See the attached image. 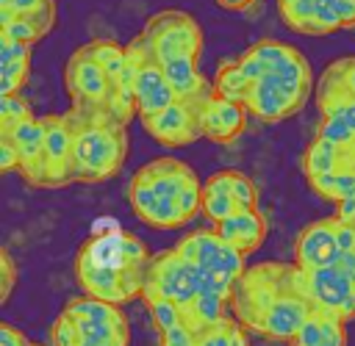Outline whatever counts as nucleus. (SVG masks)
I'll list each match as a JSON object with an SVG mask.
<instances>
[{
	"label": "nucleus",
	"instance_id": "18",
	"mask_svg": "<svg viewBox=\"0 0 355 346\" xmlns=\"http://www.w3.org/2000/svg\"><path fill=\"white\" fill-rule=\"evenodd\" d=\"M247 105L236 100H225L219 94H211L202 102V136L214 144H230L236 141L247 127Z\"/></svg>",
	"mask_w": 355,
	"mask_h": 346
},
{
	"label": "nucleus",
	"instance_id": "20",
	"mask_svg": "<svg viewBox=\"0 0 355 346\" xmlns=\"http://www.w3.org/2000/svg\"><path fill=\"white\" fill-rule=\"evenodd\" d=\"M214 227L230 246H236L244 255H252L263 244L266 230H269L266 219L258 208H239L230 219H225L222 224H214Z\"/></svg>",
	"mask_w": 355,
	"mask_h": 346
},
{
	"label": "nucleus",
	"instance_id": "3",
	"mask_svg": "<svg viewBox=\"0 0 355 346\" xmlns=\"http://www.w3.org/2000/svg\"><path fill=\"white\" fill-rule=\"evenodd\" d=\"M72 130V174L78 183L114 177L128 155V130L108 111H67Z\"/></svg>",
	"mask_w": 355,
	"mask_h": 346
},
{
	"label": "nucleus",
	"instance_id": "27",
	"mask_svg": "<svg viewBox=\"0 0 355 346\" xmlns=\"http://www.w3.org/2000/svg\"><path fill=\"white\" fill-rule=\"evenodd\" d=\"M311 191L319 194L322 199H330V202H344L349 197H355V166H347V169H338V172H330V174H322L316 180H308Z\"/></svg>",
	"mask_w": 355,
	"mask_h": 346
},
{
	"label": "nucleus",
	"instance_id": "28",
	"mask_svg": "<svg viewBox=\"0 0 355 346\" xmlns=\"http://www.w3.org/2000/svg\"><path fill=\"white\" fill-rule=\"evenodd\" d=\"M197 346H250L247 327L239 318L225 316L222 321L197 332Z\"/></svg>",
	"mask_w": 355,
	"mask_h": 346
},
{
	"label": "nucleus",
	"instance_id": "13",
	"mask_svg": "<svg viewBox=\"0 0 355 346\" xmlns=\"http://www.w3.org/2000/svg\"><path fill=\"white\" fill-rule=\"evenodd\" d=\"M208 100V97H205ZM205 100H175L158 113L139 116L150 138L164 147H189L202 136V102Z\"/></svg>",
	"mask_w": 355,
	"mask_h": 346
},
{
	"label": "nucleus",
	"instance_id": "26",
	"mask_svg": "<svg viewBox=\"0 0 355 346\" xmlns=\"http://www.w3.org/2000/svg\"><path fill=\"white\" fill-rule=\"evenodd\" d=\"M283 25L302 36H319L316 30V0H277Z\"/></svg>",
	"mask_w": 355,
	"mask_h": 346
},
{
	"label": "nucleus",
	"instance_id": "15",
	"mask_svg": "<svg viewBox=\"0 0 355 346\" xmlns=\"http://www.w3.org/2000/svg\"><path fill=\"white\" fill-rule=\"evenodd\" d=\"M341 255H344V249L338 244V219L336 216L316 219L308 227H302V233L297 235L294 263L302 271H316V268L336 266L341 260Z\"/></svg>",
	"mask_w": 355,
	"mask_h": 346
},
{
	"label": "nucleus",
	"instance_id": "29",
	"mask_svg": "<svg viewBox=\"0 0 355 346\" xmlns=\"http://www.w3.org/2000/svg\"><path fill=\"white\" fill-rule=\"evenodd\" d=\"M89 47H92V53H94L97 64L105 69V75H108L111 86H114V83H119V80H122V75L128 72V50H125L122 44L111 42V39H92V42H89Z\"/></svg>",
	"mask_w": 355,
	"mask_h": 346
},
{
	"label": "nucleus",
	"instance_id": "36",
	"mask_svg": "<svg viewBox=\"0 0 355 346\" xmlns=\"http://www.w3.org/2000/svg\"><path fill=\"white\" fill-rule=\"evenodd\" d=\"M324 75H330L333 80H338L355 97V58H338V61H333L324 69Z\"/></svg>",
	"mask_w": 355,
	"mask_h": 346
},
{
	"label": "nucleus",
	"instance_id": "14",
	"mask_svg": "<svg viewBox=\"0 0 355 346\" xmlns=\"http://www.w3.org/2000/svg\"><path fill=\"white\" fill-rule=\"evenodd\" d=\"M308 293L313 310L349 321L355 316V277H349L341 266H327L316 271H305Z\"/></svg>",
	"mask_w": 355,
	"mask_h": 346
},
{
	"label": "nucleus",
	"instance_id": "19",
	"mask_svg": "<svg viewBox=\"0 0 355 346\" xmlns=\"http://www.w3.org/2000/svg\"><path fill=\"white\" fill-rule=\"evenodd\" d=\"M128 199H130L133 213H136L144 224H150V227H155V230H178V227L189 224L186 216H183V210H180L175 202L158 197L153 188H147V185L139 183V180H130Z\"/></svg>",
	"mask_w": 355,
	"mask_h": 346
},
{
	"label": "nucleus",
	"instance_id": "8",
	"mask_svg": "<svg viewBox=\"0 0 355 346\" xmlns=\"http://www.w3.org/2000/svg\"><path fill=\"white\" fill-rule=\"evenodd\" d=\"M141 36L150 42L153 53L158 55V61L169 58V55H194L200 58L202 53V28L200 22L178 8H166L158 11L147 19V25L141 28Z\"/></svg>",
	"mask_w": 355,
	"mask_h": 346
},
{
	"label": "nucleus",
	"instance_id": "9",
	"mask_svg": "<svg viewBox=\"0 0 355 346\" xmlns=\"http://www.w3.org/2000/svg\"><path fill=\"white\" fill-rule=\"evenodd\" d=\"M311 91H313V86L266 72L263 78L252 80L250 97L244 105L261 122H283L302 111V105L311 100Z\"/></svg>",
	"mask_w": 355,
	"mask_h": 346
},
{
	"label": "nucleus",
	"instance_id": "35",
	"mask_svg": "<svg viewBox=\"0 0 355 346\" xmlns=\"http://www.w3.org/2000/svg\"><path fill=\"white\" fill-rule=\"evenodd\" d=\"M158 346H197V329H191L186 321L158 332Z\"/></svg>",
	"mask_w": 355,
	"mask_h": 346
},
{
	"label": "nucleus",
	"instance_id": "24",
	"mask_svg": "<svg viewBox=\"0 0 355 346\" xmlns=\"http://www.w3.org/2000/svg\"><path fill=\"white\" fill-rule=\"evenodd\" d=\"M236 210H239V205H236V199L230 197V191H227L225 180L219 177V172L211 174V177L202 183V216L211 219L214 224H222V221L230 219Z\"/></svg>",
	"mask_w": 355,
	"mask_h": 346
},
{
	"label": "nucleus",
	"instance_id": "33",
	"mask_svg": "<svg viewBox=\"0 0 355 346\" xmlns=\"http://www.w3.org/2000/svg\"><path fill=\"white\" fill-rule=\"evenodd\" d=\"M319 138H327L338 147H355V133L349 130V125L338 116H322L319 122V130H316Z\"/></svg>",
	"mask_w": 355,
	"mask_h": 346
},
{
	"label": "nucleus",
	"instance_id": "16",
	"mask_svg": "<svg viewBox=\"0 0 355 346\" xmlns=\"http://www.w3.org/2000/svg\"><path fill=\"white\" fill-rule=\"evenodd\" d=\"M0 133H6L17 149H19V174L36 185L47 188V155H44V130L39 116L19 119L14 125H0Z\"/></svg>",
	"mask_w": 355,
	"mask_h": 346
},
{
	"label": "nucleus",
	"instance_id": "4",
	"mask_svg": "<svg viewBox=\"0 0 355 346\" xmlns=\"http://www.w3.org/2000/svg\"><path fill=\"white\" fill-rule=\"evenodd\" d=\"M133 180L144 183L158 197L175 202L183 210L186 221H191L197 213H202V183H200L197 172L186 161H178L172 155L155 158V161L144 163L133 174Z\"/></svg>",
	"mask_w": 355,
	"mask_h": 346
},
{
	"label": "nucleus",
	"instance_id": "2",
	"mask_svg": "<svg viewBox=\"0 0 355 346\" xmlns=\"http://www.w3.org/2000/svg\"><path fill=\"white\" fill-rule=\"evenodd\" d=\"M150 252L128 230L89 238L75 257V280L86 296L128 304L144 293Z\"/></svg>",
	"mask_w": 355,
	"mask_h": 346
},
{
	"label": "nucleus",
	"instance_id": "17",
	"mask_svg": "<svg viewBox=\"0 0 355 346\" xmlns=\"http://www.w3.org/2000/svg\"><path fill=\"white\" fill-rule=\"evenodd\" d=\"M44 130V155H47V188H61L75 180L72 174V130L67 113L39 116Z\"/></svg>",
	"mask_w": 355,
	"mask_h": 346
},
{
	"label": "nucleus",
	"instance_id": "30",
	"mask_svg": "<svg viewBox=\"0 0 355 346\" xmlns=\"http://www.w3.org/2000/svg\"><path fill=\"white\" fill-rule=\"evenodd\" d=\"M0 33L14 39V42H22V44H36L39 39H44L42 28H36L31 19L25 17H17V14H8V11H0Z\"/></svg>",
	"mask_w": 355,
	"mask_h": 346
},
{
	"label": "nucleus",
	"instance_id": "10",
	"mask_svg": "<svg viewBox=\"0 0 355 346\" xmlns=\"http://www.w3.org/2000/svg\"><path fill=\"white\" fill-rule=\"evenodd\" d=\"M150 296H161V299H169L175 302L180 310H186L194 299H197V280H194V266L180 257V252L172 246V249H164V252H155L150 257V266H147V282H144V293L141 299H150Z\"/></svg>",
	"mask_w": 355,
	"mask_h": 346
},
{
	"label": "nucleus",
	"instance_id": "43",
	"mask_svg": "<svg viewBox=\"0 0 355 346\" xmlns=\"http://www.w3.org/2000/svg\"><path fill=\"white\" fill-rule=\"evenodd\" d=\"M28 346H42V343H28Z\"/></svg>",
	"mask_w": 355,
	"mask_h": 346
},
{
	"label": "nucleus",
	"instance_id": "31",
	"mask_svg": "<svg viewBox=\"0 0 355 346\" xmlns=\"http://www.w3.org/2000/svg\"><path fill=\"white\" fill-rule=\"evenodd\" d=\"M219 177L225 180V185L239 208H258V188L247 174H241L236 169H222Z\"/></svg>",
	"mask_w": 355,
	"mask_h": 346
},
{
	"label": "nucleus",
	"instance_id": "1",
	"mask_svg": "<svg viewBox=\"0 0 355 346\" xmlns=\"http://www.w3.org/2000/svg\"><path fill=\"white\" fill-rule=\"evenodd\" d=\"M233 318L269 340H291L313 313L305 271L291 260L247 266L230 296Z\"/></svg>",
	"mask_w": 355,
	"mask_h": 346
},
{
	"label": "nucleus",
	"instance_id": "41",
	"mask_svg": "<svg viewBox=\"0 0 355 346\" xmlns=\"http://www.w3.org/2000/svg\"><path fill=\"white\" fill-rule=\"evenodd\" d=\"M336 219L347 221V224H355V197H349V199L336 205Z\"/></svg>",
	"mask_w": 355,
	"mask_h": 346
},
{
	"label": "nucleus",
	"instance_id": "22",
	"mask_svg": "<svg viewBox=\"0 0 355 346\" xmlns=\"http://www.w3.org/2000/svg\"><path fill=\"white\" fill-rule=\"evenodd\" d=\"M31 75V44L0 33V97L19 94Z\"/></svg>",
	"mask_w": 355,
	"mask_h": 346
},
{
	"label": "nucleus",
	"instance_id": "7",
	"mask_svg": "<svg viewBox=\"0 0 355 346\" xmlns=\"http://www.w3.org/2000/svg\"><path fill=\"white\" fill-rule=\"evenodd\" d=\"M175 249L180 252V257H186L189 263L216 274L219 280H225L227 285L236 288V282L241 280V274L247 271V255L239 252L236 246H230L216 227L211 230H194L189 235H183Z\"/></svg>",
	"mask_w": 355,
	"mask_h": 346
},
{
	"label": "nucleus",
	"instance_id": "5",
	"mask_svg": "<svg viewBox=\"0 0 355 346\" xmlns=\"http://www.w3.org/2000/svg\"><path fill=\"white\" fill-rule=\"evenodd\" d=\"M64 313L72 318L78 329V346H128L130 343V327L119 304L83 293L67 302Z\"/></svg>",
	"mask_w": 355,
	"mask_h": 346
},
{
	"label": "nucleus",
	"instance_id": "25",
	"mask_svg": "<svg viewBox=\"0 0 355 346\" xmlns=\"http://www.w3.org/2000/svg\"><path fill=\"white\" fill-rule=\"evenodd\" d=\"M211 83H214V94H219L225 100H236V102H247L250 86H252V80L244 75L239 58L236 61H222Z\"/></svg>",
	"mask_w": 355,
	"mask_h": 346
},
{
	"label": "nucleus",
	"instance_id": "42",
	"mask_svg": "<svg viewBox=\"0 0 355 346\" xmlns=\"http://www.w3.org/2000/svg\"><path fill=\"white\" fill-rule=\"evenodd\" d=\"M214 3L225 11H247V8L255 6V0H214Z\"/></svg>",
	"mask_w": 355,
	"mask_h": 346
},
{
	"label": "nucleus",
	"instance_id": "38",
	"mask_svg": "<svg viewBox=\"0 0 355 346\" xmlns=\"http://www.w3.org/2000/svg\"><path fill=\"white\" fill-rule=\"evenodd\" d=\"M14 169L19 172V149L6 133H0V172H14Z\"/></svg>",
	"mask_w": 355,
	"mask_h": 346
},
{
	"label": "nucleus",
	"instance_id": "21",
	"mask_svg": "<svg viewBox=\"0 0 355 346\" xmlns=\"http://www.w3.org/2000/svg\"><path fill=\"white\" fill-rule=\"evenodd\" d=\"M161 66L178 100H205L214 94V83L202 78L194 55H169L161 61Z\"/></svg>",
	"mask_w": 355,
	"mask_h": 346
},
{
	"label": "nucleus",
	"instance_id": "39",
	"mask_svg": "<svg viewBox=\"0 0 355 346\" xmlns=\"http://www.w3.org/2000/svg\"><path fill=\"white\" fill-rule=\"evenodd\" d=\"M53 0H0V11H8V14H17V17H25V14H33L39 11L42 6H47Z\"/></svg>",
	"mask_w": 355,
	"mask_h": 346
},
{
	"label": "nucleus",
	"instance_id": "37",
	"mask_svg": "<svg viewBox=\"0 0 355 346\" xmlns=\"http://www.w3.org/2000/svg\"><path fill=\"white\" fill-rule=\"evenodd\" d=\"M0 282H3L0 299L8 302V296H11V291H14V282H17V263H14V257L8 255V249L0 252Z\"/></svg>",
	"mask_w": 355,
	"mask_h": 346
},
{
	"label": "nucleus",
	"instance_id": "34",
	"mask_svg": "<svg viewBox=\"0 0 355 346\" xmlns=\"http://www.w3.org/2000/svg\"><path fill=\"white\" fill-rule=\"evenodd\" d=\"M28 116H33V113H31V105L22 97V91L19 94H3L0 97V125H14V122L28 119Z\"/></svg>",
	"mask_w": 355,
	"mask_h": 346
},
{
	"label": "nucleus",
	"instance_id": "40",
	"mask_svg": "<svg viewBox=\"0 0 355 346\" xmlns=\"http://www.w3.org/2000/svg\"><path fill=\"white\" fill-rule=\"evenodd\" d=\"M31 340L25 338L22 329H17L14 324H0V346H28Z\"/></svg>",
	"mask_w": 355,
	"mask_h": 346
},
{
	"label": "nucleus",
	"instance_id": "12",
	"mask_svg": "<svg viewBox=\"0 0 355 346\" xmlns=\"http://www.w3.org/2000/svg\"><path fill=\"white\" fill-rule=\"evenodd\" d=\"M239 64L250 80H258L266 72H272V75H283L288 80L313 86V72H311L308 58L297 47L275 42V39H261L252 47H247L244 55L239 58Z\"/></svg>",
	"mask_w": 355,
	"mask_h": 346
},
{
	"label": "nucleus",
	"instance_id": "11",
	"mask_svg": "<svg viewBox=\"0 0 355 346\" xmlns=\"http://www.w3.org/2000/svg\"><path fill=\"white\" fill-rule=\"evenodd\" d=\"M64 89L69 94L72 108L78 111H108L111 80L105 69L97 64L89 44L78 47L64 64Z\"/></svg>",
	"mask_w": 355,
	"mask_h": 346
},
{
	"label": "nucleus",
	"instance_id": "6",
	"mask_svg": "<svg viewBox=\"0 0 355 346\" xmlns=\"http://www.w3.org/2000/svg\"><path fill=\"white\" fill-rule=\"evenodd\" d=\"M125 50H128V61H130V69H133V91H136L139 116L158 113V111L169 108L178 100V94L169 86V80L164 75V66H161L158 55L153 53L150 42L139 33Z\"/></svg>",
	"mask_w": 355,
	"mask_h": 346
},
{
	"label": "nucleus",
	"instance_id": "23",
	"mask_svg": "<svg viewBox=\"0 0 355 346\" xmlns=\"http://www.w3.org/2000/svg\"><path fill=\"white\" fill-rule=\"evenodd\" d=\"M347 321L313 310L308 321L297 329L288 346H347Z\"/></svg>",
	"mask_w": 355,
	"mask_h": 346
},
{
	"label": "nucleus",
	"instance_id": "32",
	"mask_svg": "<svg viewBox=\"0 0 355 346\" xmlns=\"http://www.w3.org/2000/svg\"><path fill=\"white\" fill-rule=\"evenodd\" d=\"M144 304H147V313H150V318H153L158 332H164V329H169V327L183 321V310L175 302H169V299L150 296V299H144Z\"/></svg>",
	"mask_w": 355,
	"mask_h": 346
}]
</instances>
